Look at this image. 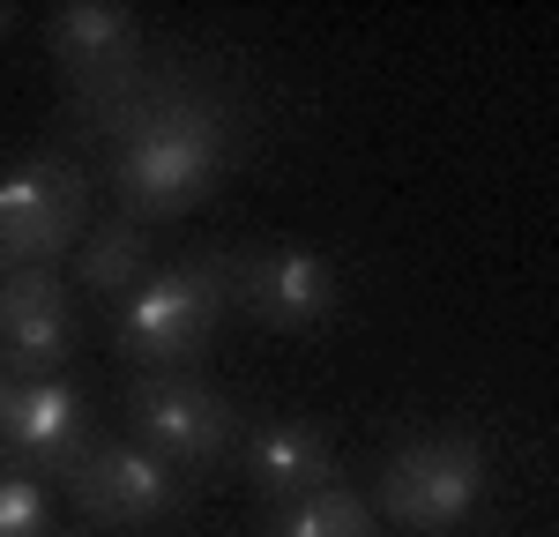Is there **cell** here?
Wrapping results in <instances>:
<instances>
[{"label":"cell","mask_w":559,"mask_h":537,"mask_svg":"<svg viewBox=\"0 0 559 537\" xmlns=\"http://www.w3.org/2000/svg\"><path fill=\"white\" fill-rule=\"evenodd\" d=\"M276 537H373V508L350 486H329V492H313V500H299Z\"/></svg>","instance_id":"13"},{"label":"cell","mask_w":559,"mask_h":537,"mask_svg":"<svg viewBox=\"0 0 559 537\" xmlns=\"http://www.w3.org/2000/svg\"><path fill=\"white\" fill-rule=\"evenodd\" d=\"M68 500L83 508L90 523H112V530H128V523H157V515H179V478L165 455H150V448L134 441H90L83 463L60 478Z\"/></svg>","instance_id":"8"},{"label":"cell","mask_w":559,"mask_h":537,"mask_svg":"<svg viewBox=\"0 0 559 537\" xmlns=\"http://www.w3.org/2000/svg\"><path fill=\"white\" fill-rule=\"evenodd\" d=\"M52 537H83V530H60V523H52Z\"/></svg>","instance_id":"17"},{"label":"cell","mask_w":559,"mask_h":537,"mask_svg":"<svg viewBox=\"0 0 559 537\" xmlns=\"http://www.w3.org/2000/svg\"><path fill=\"white\" fill-rule=\"evenodd\" d=\"M0 537H52V508L23 470H0Z\"/></svg>","instance_id":"14"},{"label":"cell","mask_w":559,"mask_h":537,"mask_svg":"<svg viewBox=\"0 0 559 537\" xmlns=\"http://www.w3.org/2000/svg\"><path fill=\"white\" fill-rule=\"evenodd\" d=\"M224 291L247 321L306 336L336 313V268L313 247H239V254H224Z\"/></svg>","instance_id":"6"},{"label":"cell","mask_w":559,"mask_h":537,"mask_svg":"<svg viewBox=\"0 0 559 537\" xmlns=\"http://www.w3.org/2000/svg\"><path fill=\"white\" fill-rule=\"evenodd\" d=\"M8 23H15V8H0V38H8Z\"/></svg>","instance_id":"16"},{"label":"cell","mask_w":559,"mask_h":537,"mask_svg":"<svg viewBox=\"0 0 559 537\" xmlns=\"http://www.w3.org/2000/svg\"><path fill=\"white\" fill-rule=\"evenodd\" d=\"M90 239V172L68 150H31L0 172V276L52 268L68 247Z\"/></svg>","instance_id":"3"},{"label":"cell","mask_w":559,"mask_h":537,"mask_svg":"<svg viewBox=\"0 0 559 537\" xmlns=\"http://www.w3.org/2000/svg\"><path fill=\"white\" fill-rule=\"evenodd\" d=\"M231 105L216 97V90L187 83V75H165L157 90V105L134 120V134L120 142V157H112V194H120V210L142 224L157 217H187L202 194L216 187V172L231 165Z\"/></svg>","instance_id":"1"},{"label":"cell","mask_w":559,"mask_h":537,"mask_svg":"<svg viewBox=\"0 0 559 537\" xmlns=\"http://www.w3.org/2000/svg\"><path fill=\"white\" fill-rule=\"evenodd\" d=\"M224 254H202V262L157 268L128 307H120V358L150 366V373H187L194 358L210 351V336L224 329Z\"/></svg>","instance_id":"2"},{"label":"cell","mask_w":559,"mask_h":537,"mask_svg":"<svg viewBox=\"0 0 559 537\" xmlns=\"http://www.w3.org/2000/svg\"><path fill=\"white\" fill-rule=\"evenodd\" d=\"M52 68H60L68 105H97V97L128 90L150 68L134 8H120V0H68V8H52Z\"/></svg>","instance_id":"7"},{"label":"cell","mask_w":559,"mask_h":537,"mask_svg":"<svg viewBox=\"0 0 559 537\" xmlns=\"http://www.w3.org/2000/svg\"><path fill=\"white\" fill-rule=\"evenodd\" d=\"M75 276H83L90 299H120V291H142L157 276V247H150V224L142 217H105L83 239L75 254Z\"/></svg>","instance_id":"12"},{"label":"cell","mask_w":559,"mask_h":537,"mask_svg":"<svg viewBox=\"0 0 559 537\" xmlns=\"http://www.w3.org/2000/svg\"><path fill=\"white\" fill-rule=\"evenodd\" d=\"M128 426H134V448L165 455V463H224L231 448L247 441L231 403L216 396L210 381L194 373H142L128 389Z\"/></svg>","instance_id":"5"},{"label":"cell","mask_w":559,"mask_h":537,"mask_svg":"<svg viewBox=\"0 0 559 537\" xmlns=\"http://www.w3.org/2000/svg\"><path fill=\"white\" fill-rule=\"evenodd\" d=\"M8 403H15V373L0 366V441H8Z\"/></svg>","instance_id":"15"},{"label":"cell","mask_w":559,"mask_h":537,"mask_svg":"<svg viewBox=\"0 0 559 537\" xmlns=\"http://www.w3.org/2000/svg\"><path fill=\"white\" fill-rule=\"evenodd\" d=\"M68 351H75V299L60 268H8L0 276V366L31 381V373H60Z\"/></svg>","instance_id":"9"},{"label":"cell","mask_w":559,"mask_h":537,"mask_svg":"<svg viewBox=\"0 0 559 537\" xmlns=\"http://www.w3.org/2000/svg\"><path fill=\"white\" fill-rule=\"evenodd\" d=\"M239 463H247V478H254L269 500H284V508H299L313 492H329L336 478V448L321 426H306V418H284V426H254L247 441H239Z\"/></svg>","instance_id":"11"},{"label":"cell","mask_w":559,"mask_h":537,"mask_svg":"<svg viewBox=\"0 0 559 537\" xmlns=\"http://www.w3.org/2000/svg\"><path fill=\"white\" fill-rule=\"evenodd\" d=\"M90 448V410L83 396L60 381V373H31V381H15V403H8V441L0 455H15L23 470H75Z\"/></svg>","instance_id":"10"},{"label":"cell","mask_w":559,"mask_h":537,"mask_svg":"<svg viewBox=\"0 0 559 537\" xmlns=\"http://www.w3.org/2000/svg\"><path fill=\"white\" fill-rule=\"evenodd\" d=\"M485 492V448L471 433H411L381 470V508L403 530H455Z\"/></svg>","instance_id":"4"}]
</instances>
